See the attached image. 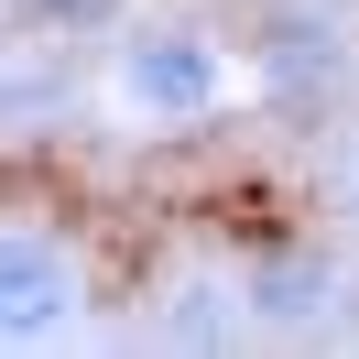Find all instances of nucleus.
<instances>
[{
    "mask_svg": "<svg viewBox=\"0 0 359 359\" xmlns=\"http://www.w3.org/2000/svg\"><path fill=\"white\" fill-rule=\"evenodd\" d=\"M348 207H359V185H348Z\"/></svg>",
    "mask_w": 359,
    "mask_h": 359,
    "instance_id": "6",
    "label": "nucleus"
},
{
    "mask_svg": "<svg viewBox=\"0 0 359 359\" xmlns=\"http://www.w3.org/2000/svg\"><path fill=\"white\" fill-rule=\"evenodd\" d=\"M120 98H131V120H153V131H185V120H218L229 98V55L207 22H153L120 44Z\"/></svg>",
    "mask_w": 359,
    "mask_h": 359,
    "instance_id": "1",
    "label": "nucleus"
},
{
    "mask_svg": "<svg viewBox=\"0 0 359 359\" xmlns=\"http://www.w3.org/2000/svg\"><path fill=\"white\" fill-rule=\"evenodd\" d=\"M131 0H22V22L33 33H109Z\"/></svg>",
    "mask_w": 359,
    "mask_h": 359,
    "instance_id": "5",
    "label": "nucleus"
},
{
    "mask_svg": "<svg viewBox=\"0 0 359 359\" xmlns=\"http://www.w3.org/2000/svg\"><path fill=\"white\" fill-rule=\"evenodd\" d=\"M337 294H348V272L327 250H305V240H262L250 272H240V316L250 327H327Z\"/></svg>",
    "mask_w": 359,
    "mask_h": 359,
    "instance_id": "3",
    "label": "nucleus"
},
{
    "mask_svg": "<svg viewBox=\"0 0 359 359\" xmlns=\"http://www.w3.org/2000/svg\"><path fill=\"white\" fill-rule=\"evenodd\" d=\"M250 76L305 109V98H327L337 76H348V44H337L327 11H262V22H250Z\"/></svg>",
    "mask_w": 359,
    "mask_h": 359,
    "instance_id": "4",
    "label": "nucleus"
},
{
    "mask_svg": "<svg viewBox=\"0 0 359 359\" xmlns=\"http://www.w3.org/2000/svg\"><path fill=\"white\" fill-rule=\"evenodd\" d=\"M76 262L44 240V229H0V348H33V337L76 327Z\"/></svg>",
    "mask_w": 359,
    "mask_h": 359,
    "instance_id": "2",
    "label": "nucleus"
}]
</instances>
